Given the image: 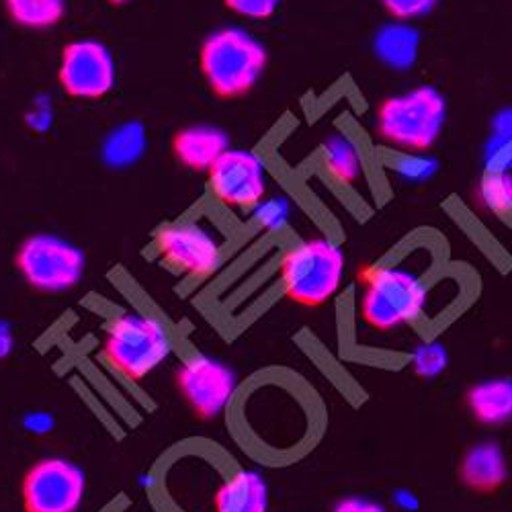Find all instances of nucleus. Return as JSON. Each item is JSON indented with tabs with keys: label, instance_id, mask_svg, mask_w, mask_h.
<instances>
[{
	"label": "nucleus",
	"instance_id": "obj_22",
	"mask_svg": "<svg viewBox=\"0 0 512 512\" xmlns=\"http://www.w3.org/2000/svg\"><path fill=\"white\" fill-rule=\"evenodd\" d=\"M254 222L265 230L281 228L289 218V203L283 197L261 201L254 209Z\"/></svg>",
	"mask_w": 512,
	"mask_h": 512
},
{
	"label": "nucleus",
	"instance_id": "obj_1",
	"mask_svg": "<svg viewBox=\"0 0 512 512\" xmlns=\"http://www.w3.org/2000/svg\"><path fill=\"white\" fill-rule=\"evenodd\" d=\"M199 68L213 95L236 99L254 89L267 68V48L240 27L209 33L199 50Z\"/></svg>",
	"mask_w": 512,
	"mask_h": 512
},
{
	"label": "nucleus",
	"instance_id": "obj_7",
	"mask_svg": "<svg viewBox=\"0 0 512 512\" xmlns=\"http://www.w3.org/2000/svg\"><path fill=\"white\" fill-rule=\"evenodd\" d=\"M160 261L179 275L205 279L224 261V240L211 226L183 220L164 226L154 240Z\"/></svg>",
	"mask_w": 512,
	"mask_h": 512
},
{
	"label": "nucleus",
	"instance_id": "obj_25",
	"mask_svg": "<svg viewBox=\"0 0 512 512\" xmlns=\"http://www.w3.org/2000/svg\"><path fill=\"white\" fill-rule=\"evenodd\" d=\"M224 5L246 19H269L277 13L281 0H224Z\"/></svg>",
	"mask_w": 512,
	"mask_h": 512
},
{
	"label": "nucleus",
	"instance_id": "obj_29",
	"mask_svg": "<svg viewBox=\"0 0 512 512\" xmlns=\"http://www.w3.org/2000/svg\"><path fill=\"white\" fill-rule=\"evenodd\" d=\"M13 332L7 322H0V359H5L13 351Z\"/></svg>",
	"mask_w": 512,
	"mask_h": 512
},
{
	"label": "nucleus",
	"instance_id": "obj_4",
	"mask_svg": "<svg viewBox=\"0 0 512 512\" xmlns=\"http://www.w3.org/2000/svg\"><path fill=\"white\" fill-rule=\"evenodd\" d=\"M345 252L330 238L295 242L279 267L283 293L291 302L318 308L338 291L345 275Z\"/></svg>",
	"mask_w": 512,
	"mask_h": 512
},
{
	"label": "nucleus",
	"instance_id": "obj_12",
	"mask_svg": "<svg viewBox=\"0 0 512 512\" xmlns=\"http://www.w3.org/2000/svg\"><path fill=\"white\" fill-rule=\"evenodd\" d=\"M230 150V140L224 130L213 125H189L173 138L175 158L189 170H209Z\"/></svg>",
	"mask_w": 512,
	"mask_h": 512
},
{
	"label": "nucleus",
	"instance_id": "obj_14",
	"mask_svg": "<svg viewBox=\"0 0 512 512\" xmlns=\"http://www.w3.org/2000/svg\"><path fill=\"white\" fill-rule=\"evenodd\" d=\"M216 512H267L269 490L254 472H238L226 480L213 498Z\"/></svg>",
	"mask_w": 512,
	"mask_h": 512
},
{
	"label": "nucleus",
	"instance_id": "obj_26",
	"mask_svg": "<svg viewBox=\"0 0 512 512\" xmlns=\"http://www.w3.org/2000/svg\"><path fill=\"white\" fill-rule=\"evenodd\" d=\"M486 173H512V140H490L486 148Z\"/></svg>",
	"mask_w": 512,
	"mask_h": 512
},
{
	"label": "nucleus",
	"instance_id": "obj_16",
	"mask_svg": "<svg viewBox=\"0 0 512 512\" xmlns=\"http://www.w3.org/2000/svg\"><path fill=\"white\" fill-rule=\"evenodd\" d=\"M420 35L414 27L392 23L381 27L375 35V54L377 58L396 70L410 68L418 58Z\"/></svg>",
	"mask_w": 512,
	"mask_h": 512
},
{
	"label": "nucleus",
	"instance_id": "obj_17",
	"mask_svg": "<svg viewBox=\"0 0 512 512\" xmlns=\"http://www.w3.org/2000/svg\"><path fill=\"white\" fill-rule=\"evenodd\" d=\"M146 144V127L140 121H127L107 134L101 146V158L111 168H127L144 156Z\"/></svg>",
	"mask_w": 512,
	"mask_h": 512
},
{
	"label": "nucleus",
	"instance_id": "obj_18",
	"mask_svg": "<svg viewBox=\"0 0 512 512\" xmlns=\"http://www.w3.org/2000/svg\"><path fill=\"white\" fill-rule=\"evenodd\" d=\"M326 173L340 185H357L363 177V154L347 134H334L322 146Z\"/></svg>",
	"mask_w": 512,
	"mask_h": 512
},
{
	"label": "nucleus",
	"instance_id": "obj_15",
	"mask_svg": "<svg viewBox=\"0 0 512 512\" xmlns=\"http://www.w3.org/2000/svg\"><path fill=\"white\" fill-rule=\"evenodd\" d=\"M469 412L484 424H504L512 420V379H488L465 396Z\"/></svg>",
	"mask_w": 512,
	"mask_h": 512
},
{
	"label": "nucleus",
	"instance_id": "obj_3",
	"mask_svg": "<svg viewBox=\"0 0 512 512\" xmlns=\"http://www.w3.org/2000/svg\"><path fill=\"white\" fill-rule=\"evenodd\" d=\"M445 119V97L422 84L383 101L375 113V130L381 142L400 152H424L439 140Z\"/></svg>",
	"mask_w": 512,
	"mask_h": 512
},
{
	"label": "nucleus",
	"instance_id": "obj_8",
	"mask_svg": "<svg viewBox=\"0 0 512 512\" xmlns=\"http://www.w3.org/2000/svg\"><path fill=\"white\" fill-rule=\"evenodd\" d=\"M207 173L213 199L226 209L252 211L267 193V162L252 150L230 148Z\"/></svg>",
	"mask_w": 512,
	"mask_h": 512
},
{
	"label": "nucleus",
	"instance_id": "obj_24",
	"mask_svg": "<svg viewBox=\"0 0 512 512\" xmlns=\"http://www.w3.org/2000/svg\"><path fill=\"white\" fill-rule=\"evenodd\" d=\"M381 5L394 19L410 21L429 15L439 5V0H381Z\"/></svg>",
	"mask_w": 512,
	"mask_h": 512
},
{
	"label": "nucleus",
	"instance_id": "obj_19",
	"mask_svg": "<svg viewBox=\"0 0 512 512\" xmlns=\"http://www.w3.org/2000/svg\"><path fill=\"white\" fill-rule=\"evenodd\" d=\"M11 21L25 29L56 27L66 15V0H5Z\"/></svg>",
	"mask_w": 512,
	"mask_h": 512
},
{
	"label": "nucleus",
	"instance_id": "obj_10",
	"mask_svg": "<svg viewBox=\"0 0 512 512\" xmlns=\"http://www.w3.org/2000/svg\"><path fill=\"white\" fill-rule=\"evenodd\" d=\"M87 480L82 469L58 457L41 459L23 480L25 512H76Z\"/></svg>",
	"mask_w": 512,
	"mask_h": 512
},
{
	"label": "nucleus",
	"instance_id": "obj_23",
	"mask_svg": "<svg viewBox=\"0 0 512 512\" xmlns=\"http://www.w3.org/2000/svg\"><path fill=\"white\" fill-rule=\"evenodd\" d=\"M396 173L408 181H420L435 173V162L418 152H402L394 162Z\"/></svg>",
	"mask_w": 512,
	"mask_h": 512
},
{
	"label": "nucleus",
	"instance_id": "obj_9",
	"mask_svg": "<svg viewBox=\"0 0 512 512\" xmlns=\"http://www.w3.org/2000/svg\"><path fill=\"white\" fill-rule=\"evenodd\" d=\"M60 87L74 99H101L115 87L117 64L97 39H76L64 46L58 68Z\"/></svg>",
	"mask_w": 512,
	"mask_h": 512
},
{
	"label": "nucleus",
	"instance_id": "obj_2",
	"mask_svg": "<svg viewBox=\"0 0 512 512\" xmlns=\"http://www.w3.org/2000/svg\"><path fill=\"white\" fill-rule=\"evenodd\" d=\"M429 304L422 275L402 263H383L363 273L359 312L375 330H394L416 322Z\"/></svg>",
	"mask_w": 512,
	"mask_h": 512
},
{
	"label": "nucleus",
	"instance_id": "obj_27",
	"mask_svg": "<svg viewBox=\"0 0 512 512\" xmlns=\"http://www.w3.org/2000/svg\"><path fill=\"white\" fill-rule=\"evenodd\" d=\"M332 512H386L381 504L365 500V498H347L338 502Z\"/></svg>",
	"mask_w": 512,
	"mask_h": 512
},
{
	"label": "nucleus",
	"instance_id": "obj_13",
	"mask_svg": "<svg viewBox=\"0 0 512 512\" xmlns=\"http://www.w3.org/2000/svg\"><path fill=\"white\" fill-rule=\"evenodd\" d=\"M459 478L474 492L498 490L508 478V465L500 445L486 441L467 449L459 463Z\"/></svg>",
	"mask_w": 512,
	"mask_h": 512
},
{
	"label": "nucleus",
	"instance_id": "obj_6",
	"mask_svg": "<svg viewBox=\"0 0 512 512\" xmlns=\"http://www.w3.org/2000/svg\"><path fill=\"white\" fill-rule=\"evenodd\" d=\"M15 265L33 289L62 293L82 281L87 259L76 244L56 234L39 232L21 242Z\"/></svg>",
	"mask_w": 512,
	"mask_h": 512
},
{
	"label": "nucleus",
	"instance_id": "obj_21",
	"mask_svg": "<svg viewBox=\"0 0 512 512\" xmlns=\"http://www.w3.org/2000/svg\"><path fill=\"white\" fill-rule=\"evenodd\" d=\"M414 371L420 377H435L447 367L445 347L439 343H424L414 353Z\"/></svg>",
	"mask_w": 512,
	"mask_h": 512
},
{
	"label": "nucleus",
	"instance_id": "obj_20",
	"mask_svg": "<svg viewBox=\"0 0 512 512\" xmlns=\"http://www.w3.org/2000/svg\"><path fill=\"white\" fill-rule=\"evenodd\" d=\"M480 205L496 216L512 213V173H486L478 187Z\"/></svg>",
	"mask_w": 512,
	"mask_h": 512
},
{
	"label": "nucleus",
	"instance_id": "obj_28",
	"mask_svg": "<svg viewBox=\"0 0 512 512\" xmlns=\"http://www.w3.org/2000/svg\"><path fill=\"white\" fill-rule=\"evenodd\" d=\"M492 138H500V140H512V107L500 111L494 121H492Z\"/></svg>",
	"mask_w": 512,
	"mask_h": 512
},
{
	"label": "nucleus",
	"instance_id": "obj_11",
	"mask_svg": "<svg viewBox=\"0 0 512 512\" xmlns=\"http://www.w3.org/2000/svg\"><path fill=\"white\" fill-rule=\"evenodd\" d=\"M177 383L185 402L197 416L216 418L234 394L236 377L224 363L205 355H193L183 363Z\"/></svg>",
	"mask_w": 512,
	"mask_h": 512
},
{
	"label": "nucleus",
	"instance_id": "obj_30",
	"mask_svg": "<svg viewBox=\"0 0 512 512\" xmlns=\"http://www.w3.org/2000/svg\"><path fill=\"white\" fill-rule=\"evenodd\" d=\"M109 3H111V5H115V7H123V5L130 3V0H109Z\"/></svg>",
	"mask_w": 512,
	"mask_h": 512
},
{
	"label": "nucleus",
	"instance_id": "obj_5",
	"mask_svg": "<svg viewBox=\"0 0 512 512\" xmlns=\"http://www.w3.org/2000/svg\"><path fill=\"white\" fill-rule=\"evenodd\" d=\"M173 351L166 326L144 312H123L107 328L105 355L111 365L130 379L152 373Z\"/></svg>",
	"mask_w": 512,
	"mask_h": 512
}]
</instances>
